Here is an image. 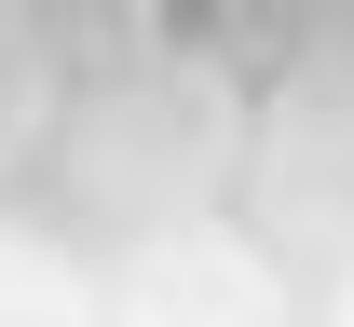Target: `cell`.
I'll return each instance as SVG.
<instances>
[{"label":"cell","instance_id":"obj_1","mask_svg":"<svg viewBox=\"0 0 354 327\" xmlns=\"http://www.w3.org/2000/svg\"><path fill=\"white\" fill-rule=\"evenodd\" d=\"M41 123H55V14L0 0V164H28Z\"/></svg>","mask_w":354,"mask_h":327}]
</instances>
